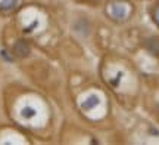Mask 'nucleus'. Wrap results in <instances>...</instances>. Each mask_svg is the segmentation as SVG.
Segmentation results:
<instances>
[{"label":"nucleus","mask_w":159,"mask_h":145,"mask_svg":"<svg viewBox=\"0 0 159 145\" xmlns=\"http://www.w3.org/2000/svg\"><path fill=\"white\" fill-rule=\"evenodd\" d=\"M15 52L21 53L22 56H27V55H28V52H30V49H28V46H27L24 41H18L16 46H15Z\"/></svg>","instance_id":"1"}]
</instances>
